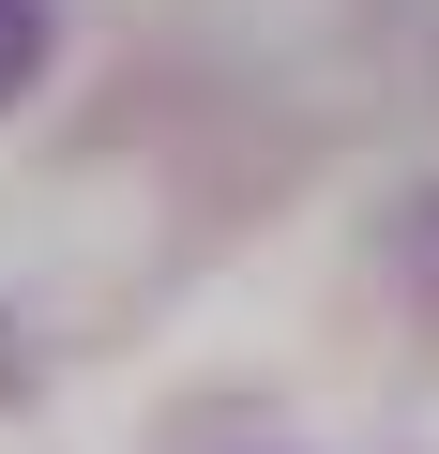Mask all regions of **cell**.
<instances>
[{
  "mask_svg": "<svg viewBox=\"0 0 439 454\" xmlns=\"http://www.w3.org/2000/svg\"><path fill=\"white\" fill-rule=\"evenodd\" d=\"M46 61H61V16H46V0H0V106H31Z\"/></svg>",
  "mask_w": 439,
  "mask_h": 454,
  "instance_id": "1",
  "label": "cell"
}]
</instances>
